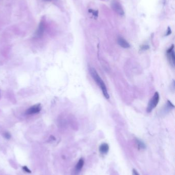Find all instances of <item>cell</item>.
I'll list each match as a JSON object with an SVG mask.
<instances>
[{
    "label": "cell",
    "instance_id": "obj_1",
    "mask_svg": "<svg viewBox=\"0 0 175 175\" xmlns=\"http://www.w3.org/2000/svg\"><path fill=\"white\" fill-rule=\"evenodd\" d=\"M90 72L92 78L102 90L104 96L107 99H109V95L107 90L106 87L105 85L104 81H103L102 79H101V78L99 75L96 69L94 68H90Z\"/></svg>",
    "mask_w": 175,
    "mask_h": 175
},
{
    "label": "cell",
    "instance_id": "obj_2",
    "mask_svg": "<svg viewBox=\"0 0 175 175\" xmlns=\"http://www.w3.org/2000/svg\"><path fill=\"white\" fill-rule=\"evenodd\" d=\"M159 99H160L159 94L158 93V92H156L148 103L147 108V111L148 113L151 112L153 111V110L156 108L159 101Z\"/></svg>",
    "mask_w": 175,
    "mask_h": 175
},
{
    "label": "cell",
    "instance_id": "obj_3",
    "mask_svg": "<svg viewBox=\"0 0 175 175\" xmlns=\"http://www.w3.org/2000/svg\"><path fill=\"white\" fill-rule=\"evenodd\" d=\"M42 110V106L40 103L36 104L29 108L25 112L26 115L32 116L38 114Z\"/></svg>",
    "mask_w": 175,
    "mask_h": 175
},
{
    "label": "cell",
    "instance_id": "obj_4",
    "mask_svg": "<svg viewBox=\"0 0 175 175\" xmlns=\"http://www.w3.org/2000/svg\"><path fill=\"white\" fill-rule=\"evenodd\" d=\"M111 5L112 8L116 13L120 16H123L124 15V10L122 8L121 5L120 4L118 1L116 0H113L111 2Z\"/></svg>",
    "mask_w": 175,
    "mask_h": 175
},
{
    "label": "cell",
    "instance_id": "obj_5",
    "mask_svg": "<svg viewBox=\"0 0 175 175\" xmlns=\"http://www.w3.org/2000/svg\"><path fill=\"white\" fill-rule=\"evenodd\" d=\"M174 45H172V47L167 50V56L169 58V62L171 66L173 67L175 66V52L174 50Z\"/></svg>",
    "mask_w": 175,
    "mask_h": 175
},
{
    "label": "cell",
    "instance_id": "obj_6",
    "mask_svg": "<svg viewBox=\"0 0 175 175\" xmlns=\"http://www.w3.org/2000/svg\"><path fill=\"white\" fill-rule=\"evenodd\" d=\"M118 43L121 47L124 48H128L130 47V45L129 44V43L125 39L121 37H119L118 39Z\"/></svg>",
    "mask_w": 175,
    "mask_h": 175
},
{
    "label": "cell",
    "instance_id": "obj_7",
    "mask_svg": "<svg viewBox=\"0 0 175 175\" xmlns=\"http://www.w3.org/2000/svg\"><path fill=\"white\" fill-rule=\"evenodd\" d=\"M109 145L107 143H102L99 147V152H100L101 154H107L109 151Z\"/></svg>",
    "mask_w": 175,
    "mask_h": 175
},
{
    "label": "cell",
    "instance_id": "obj_8",
    "mask_svg": "<svg viewBox=\"0 0 175 175\" xmlns=\"http://www.w3.org/2000/svg\"><path fill=\"white\" fill-rule=\"evenodd\" d=\"M44 29H45L44 24L43 22H41L40 24V25L38 26V29L37 31H36V36L37 37H41L42 36L43 33H44Z\"/></svg>",
    "mask_w": 175,
    "mask_h": 175
},
{
    "label": "cell",
    "instance_id": "obj_9",
    "mask_svg": "<svg viewBox=\"0 0 175 175\" xmlns=\"http://www.w3.org/2000/svg\"><path fill=\"white\" fill-rule=\"evenodd\" d=\"M84 165V161L83 158L80 159L79 161L77 163V165L76 166V170L77 172H80L81 170Z\"/></svg>",
    "mask_w": 175,
    "mask_h": 175
},
{
    "label": "cell",
    "instance_id": "obj_10",
    "mask_svg": "<svg viewBox=\"0 0 175 175\" xmlns=\"http://www.w3.org/2000/svg\"><path fill=\"white\" fill-rule=\"evenodd\" d=\"M136 143H137V146L139 149H145L146 148V145L145 143L143 142V141H141L139 139H136Z\"/></svg>",
    "mask_w": 175,
    "mask_h": 175
},
{
    "label": "cell",
    "instance_id": "obj_11",
    "mask_svg": "<svg viewBox=\"0 0 175 175\" xmlns=\"http://www.w3.org/2000/svg\"><path fill=\"white\" fill-rule=\"evenodd\" d=\"M88 11L90 12V13H92V15H94V17H98V11L90 9L88 10Z\"/></svg>",
    "mask_w": 175,
    "mask_h": 175
},
{
    "label": "cell",
    "instance_id": "obj_12",
    "mask_svg": "<svg viewBox=\"0 0 175 175\" xmlns=\"http://www.w3.org/2000/svg\"><path fill=\"white\" fill-rule=\"evenodd\" d=\"M4 136L5 138H6L7 139H9L11 138V134L9 132H5L4 134Z\"/></svg>",
    "mask_w": 175,
    "mask_h": 175
},
{
    "label": "cell",
    "instance_id": "obj_13",
    "mask_svg": "<svg viewBox=\"0 0 175 175\" xmlns=\"http://www.w3.org/2000/svg\"><path fill=\"white\" fill-rule=\"evenodd\" d=\"M23 169L24 171H25V172H27V173H31V171H30L29 169H28V167H23Z\"/></svg>",
    "mask_w": 175,
    "mask_h": 175
},
{
    "label": "cell",
    "instance_id": "obj_14",
    "mask_svg": "<svg viewBox=\"0 0 175 175\" xmlns=\"http://www.w3.org/2000/svg\"><path fill=\"white\" fill-rule=\"evenodd\" d=\"M132 175H140L139 173L138 172V171L135 169H132Z\"/></svg>",
    "mask_w": 175,
    "mask_h": 175
},
{
    "label": "cell",
    "instance_id": "obj_15",
    "mask_svg": "<svg viewBox=\"0 0 175 175\" xmlns=\"http://www.w3.org/2000/svg\"><path fill=\"white\" fill-rule=\"evenodd\" d=\"M171 33H172V31H171V29L169 27L168 28V30H167V34L165 35H169V34H171Z\"/></svg>",
    "mask_w": 175,
    "mask_h": 175
},
{
    "label": "cell",
    "instance_id": "obj_16",
    "mask_svg": "<svg viewBox=\"0 0 175 175\" xmlns=\"http://www.w3.org/2000/svg\"><path fill=\"white\" fill-rule=\"evenodd\" d=\"M148 48H149V47L148 46L144 45V46H143L142 47V49H143V50H147V49H148Z\"/></svg>",
    "mask_w": 175,
    "mask_h": 175
},
{
    "label": "cell",
    "instance_id": "obj_17",
    "mask_svg": "<svg viewBox=\"0 0 175 175\" xmlns=\"http://www.w3.org/2000/svg\"><path fill=\"white\" fill-rule=\"evenodd\" d=\"M44 1H51V0H44Z\"/></svg>",
    "mask_w": 175,
    "mask_h": 175
}]
</instances>
